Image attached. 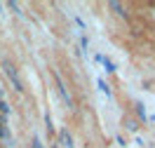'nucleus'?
<instances>
[{"instance_id":"17","label":"nucleus","mask_w":155,"mask_h":148,"mask_svg":"<svg viewBox=\"0 0 155 148\" xmlns=\"http://www.w3.org/2000/svg\"><path fill=\"white\" fill-rule=\"evenodd\" d=\"M148 120H150V122H153V125H155V115H148Z\"/></svg>"},{"instance_id":"11","label":"nucleus","mask_w":155,"mask_h":148,"mask_svg":"<svg viewBox=\"0 0 155 148\" xmlns=\"http://www.w3.org/2000/svg\"><path fill=\"white\" fill-rule=\"evenodd\" d=\"M7 7H10V10L14 12V14H17V17H21V10H19V2H14V0H10V2H7Z\"/></svg>"},{"instance_id":"16","label":"nucleus","mask_w":155,"mask_h":148,"mask_svg":"<svg viewBox=\"0 0 155 148\" xmlns=\"http://www.w3.org/2000/svg\"><path fill=\"white\" fill-rule=\"evenodd\" d=\"M0 125H2V127H7V115H0Z\"/></svg>"},{"instance_id":"18","label":"nucleus","mask_w":155,"mask_h":148,"mask_svg":"<svg viewBox=\"0 0 155 148\" xmlns=\"http://www.w3.org/2000/svg\"><path fill=\"white\" fill-rule=\"evenodd\" d=\"M0 99H5V94H2V89H0Z\"/></svg>"},{"instance_id":"12","label":"nucleus","mask_w":155,"mask_h":148,"mask_svg":"<svg viewBox=\"0 0 155 148\" xmlns=\"http://www.w3.org/2000/svg\"><path fill=\"white\" fill-rule=\"evenodd\" d=\"M0 141H10V129L0 125Z\"/></svg>"},{"instance_id":"7","label":"nucleus","mask_w":155,"mask_h":148,"mask_svg":"<svg viewBox=\"0 0 155 148\" xmlns=\"http://www.w3.org/2000/svg\"><path fill=\"white\" fill-rule=\"evenodd\" d=\"M139 127H141V125H139V120H136V118H127L125 120V129H127V132L139 134Z\"/></svg>"},{"instance_id":"9","label":"nucleus","mask_w":155,"mask_h":148,"mask_svg":"<svg viewBox=\"0 0 155 148\" xmlns=\"http://www.w3.org/2000/svg\"><path fill=\"white\" fill-rule=\"evenodd\" d=\"M45 129H47L49 136H54V122H52V115H49V110L45 113Z\"/></svg>"},{"instance_id":"6","label":"nucleus","mask_w":155,"mask_h":148,"mask_svg":"<svg viewBox=\"0 0 155 148\" xmlns=\"http://www.w3.org/2000/svg\"><path fill=\"white\" fill-rule=\"evenodd\" d=\"M99 64L104 66V71H106V73H115V71H117L115 61H113V59H108V57H101V61H99Z\"/></svg>"},{"instance_id":"2","label":"nucleus","mask_w":155,"mask_h":148,"mask_svg":"<svg viewBox=\"0 0 155 148\" xmlns=\"http://www.w3.org/2000/svg\"><path fill=\"white\" fill-rule=\"evenodd\" d=\"M54 82H57V89H59V94H61V99H64V104L68 106V110H75V101H73L71 92L66 89V85H64V80H61V75H59L57 71H54Z\"/></svg>"},{"instance_id":"20","label":"nucleus","mask_w":155,"mask_h":148,"mask_svg":"<svg viewBox=\"0 0 155 148\" xmlns=\"http://www.w3.org/2000/svg\"><path fill=\"white\" fill-rule=\"evenodd\" d=\"M0 148H5V146H0Z\"/></svg>"},{"instance_id":"8","label":"nucleus","mask_w":155,"mask_h":148,"mask_svg":"<svg viewBox=\"0 0 155 148\" xmlns=\"http://www.w3.org/2000/svg\"><path fill=\"white\" fill-rule=\"evenodd\" d=\"M97 87H99V92H104L106 97H113V92H110V85H108L104 78H99V80H97Z\"/></svg>"},{"instance_id":"5","label":"nucleus","mask_w":155,"mask_h":148,"mask_svg":"<svg viewBox=\"0 0 155 148\" xmlns=\"http://www.w3.org/2000/svg\"><path fill=\"white\" fill-rule=\"evenodd\" d=\"M134 110H136V120H139V125L141 122H148V110H146V106H143V101H136L134 104Z\"/></svg>"},{"instance_id":"4","label":"nucleus","mask_w":155,"mask_h":148,"mask_svg":"<svg viewBox=\"0 0 155 148\" xmlns=\"http://www.w3.org/2000/svg\"><path fill=\"white\" fill-rule=\"evenodd\" d=\"M108 7L115 12L120 19H129V12H127V7L122 5V2H117V0H110V2H108Z\"/></svg>"},{"instance_id":"19","label":"nucleus","mask_w":155,"mask_h":148,"mask_svg":"<svg viewBox=\"0 0 155 148\" xmlns=\"http://www.w3.org/2000/svg\"><path fill=\"white\" fill-rule=\"evenodd\" d=\"M52 148H57V146H54V143H52Z\"/></svg>"},{"instance_id":"1","label":"nucleus","mask_w":155,"mask_h":148,"mask_svg":"<svg viewBox=\"0 0 155 148\" xmlns=\"http://www.w3.org/2000/svg\"><path fill=\"white\" fill-rule=\"evenodd\" d=\"M2 71H5V75H7V80L12 82V87H14V92H24V82H21L19 78V71H17V66L12 64L10 59H2Z\"/></svg>"},{"instance_id":"14","label":"nucleus","mask_w":155,"mask_h":148,"mask_svg":"<svg viewBox=\"0 0 155 148\" xmlns=\"http://www.w3.org/2000/svg\"><path fill=\"white\" fill-rule=\"evenodd\" d=\"M80 47H82L85 52H87V47H89V40H87V35H82V38H80Z\"/></svg>"},{"instance_id":"13","label":"nucleus","mask_w":155,"mask_h":148,"mask_svg":"<svg viewBox=\"0 0 155 148\" xmlns=\"http://www.w3.org/2000/svg\"><path fill=\"white\" fill-rule=\"evenodd\" d=\"M31 148H45V143L40 141V136H38V134H35V136H33V141H31Z\"/></svg>"},{"instance_id":"15","label":"nucleus","mask_w":155,"mask_h":148,"mask_svg":"<svg viewBox=\"0 0 155 148\" xmlns=\"http://www.w3.org/2000/svg\"><path fill=\"white\" fill-rule=\"evenodd\" d=\"M115 141H117V143H120V146H127V141H125V136H120V134H117V136H115Z\"/></svg>"},{"instance_id":"10","label":"nucleus","mask_w":155,"mask_h":148,"mask_svg":"<svg viewBox=\"0 0 155 148\" xmlns=\"http://www.w3.org/2000/svg\"><path fill=\"white\" fill-rule=\"evenodd\" d=\"M10 113H12V106L5 99H0V115H7V118H10Z\"/></svg>"},{"instance_id":"3","label":"nucleus","mask_w":155,"mask_h":148,"mask_svg":"<svg viewBox=\"0 0 155 148\" xmlns=\"http://www.w3.org/2000/svg\"><path fill=\"white\" fill-rule=\"evenodd\" d=\"M57 143L61 148H75V143H73V136H71V132H68V127H61L57 134Z\"/></svg>"}]
</instances>
